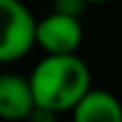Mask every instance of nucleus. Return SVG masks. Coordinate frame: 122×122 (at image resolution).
Returning <instances> with one entry per match:
<instances>
[{
  "label": "nucleus",
  "instance_id": "8",
  "mask_svg": "<svg viewBox=\"0 0 122 122\" xmlns=\"http://www.w3.org/2000/svg\"><path fill=\"white\" fill-rule=\"evenodd\" d=\"M91 5H104V2H111V0H88Z\"/></svg>",
  "mask_w": 122,
  "mask_h": 122
},
{
  "label": "nucleus",
  "instance_id": "4",
  "mask_svg": "<svg viewBox=\"0 0 122 122\" xmlns=\"http://www.w3.org/2000/svg\"><path fill=\"white\" fill-rule=\"evenodd\" d=\"M36 97L30 77L7 72L0 77V115L9 122L27 120L36 109Z\"/></svg>",
  "mask_w": 122,
  "mask_h": 122
},
{
  "label": "nucleus",
  "instance_id": "1",
  "mask_svg": "<svg viewBox=\"0 0 122 122\" xmlns=\"http://www.w3.org/2000/svg\"><path fill=\"white\" fill-rule=\"evenodd\" d=\"M36 104L66 113L91 91V70L77 54H45L30 75Z\"/></svg>",
  "mask_w": 122,
  "mask_h": 122
},
{
  "label": "nucleus",
  "instance_id": "6",
  "mask_svg": "<svg viewBox=\"0 0 122 122\" xmlns=\"http://www.w3.org/2000/svg\"><path fill=\"white\" fill-rule=\"evenodd\" d=\"M52 5V11H59V14H68V16H81L86 5H91L88 0H50Z\"/></svg>",
  "mask_w": 122,
  "mask_h": 122
},
{
  "label": "nucleus",
  "instance_id": "5",
  "mask_svg": "<svg viewBox=\"0 0 122 122\" xmlns=\"http://www.w3.org/2000/svg\"><path fill=\"white\" fill-rule=\"evenodd\" d=\"M72 122H122V104L111 91L91 88L72 109Z\"/></svg>",
  "mask_w": 122,
  "mask_h": 122
},
{
  "label": "nucleus",
  "instance_id": "7",
  "mask_svg": "<svg viewBox=\"0 0 122 122\" xmlns=\"http://www.w3.org/2000/svg\"><path fill=\"white\" fill-rule=\"evenodd\" d=\"M57 115L59 113L45 109V106H36V109L32 111V115L27 118V122H57Z\"/></svg>",
  "mask_w": 122,
  "mask_h": 122
},
{
  "label": "nucleus",
  "instance_id": "2",
  "mask_svg": "<svg viewBox=\"0 0 122 122\" xmlns=\"http://www.w3.org/2000/svg\"><path fill=\"white\" fill-rule=\"evenodd\" d=\"M0 14H2L0 61L14 63L36 45L39 20L20 0H0Z\"/></svg>",
  "mask_w": 122,
  "mask_h": 122
},
{
  "label": "nucleus",
  "instance_id": "3",
  "mask_svg": "<svg viewBox=\"0 0 122 122\" xmlns=\"http://www.w3.org/2000/svg\"><path fill=\"white\" fill-rule=\"evenodd\" d=\"M84 30L77 16L50 11L39 20L36 45L48 54H75L81 45Z\"/></svg>",
  "mask_w": 122,
  "mask_h": 122
}]
</instances>
